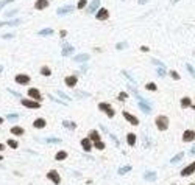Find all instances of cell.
Listing matches in <instances>:
<instances>
[{"instance_id": "obj_18", "label": "cell", "mask_w": 195, "mask_h": 185, "mask_svg": "<svg viewBox=\"0 0 195 185\" xmlns=\"http://www.w3.org/2000/svg\"><path fill=\"white\" fill-rule=\"evenodd\" d=\"M72 51H73L72 45H66V47L62 48V56H69V54H72Z\"/></svg>"}, {"instance_id": "obj_30", "label": "cell", "mask_w": 195, "mask_h": 185, "mask_svg": "<svg viewBox=\"0 0 195 185\" xmlns=\"http://www.w3.org/2000/svg\"><path fill=\"white\" fill-rule=\"evenodd\" d=\"M62 125L66 126V128H69V129H75V128H77V125H75V123H72V122H64Z\"/></svg>"}, {"instance_id": "obj_49", "label": "cell", "mask_w": 195, "mask_h": 185, "mask_svg": "<svg viewBox=\"0 0 195 185\" xmlns=\"http://www.w3.org/2000/svg\"><path fill=\"white\" fill-rule=\"evenodd\" d=\"M0 160H2V156H0Z\"/></svg>"}, {"instance_id": "obj_24", "label": "cell", "mask_w": 195, "mask_h": 185, "mask_svg": "<svg viewBox=\"0 0 195 185\" xmlns=\"http://www.w3.org/2000/svg\"><path fill=\"white\" fill-rule=\"evenodd\" d=\"M49 34H53V30L52 28H45V30H41L39 31V36H49Z\"/></svg>"}, {"instance_id": "obj_44", "label": "cell", "mask_w": 195, "mask_h": 185, "mask_svg": "<svg viewBox=\"0 0 195 185\" xmlns=\"http://www.w3.org/2000/svg\"><path fill=\"white\" fill-rule=\"evenodd\" d=\"M3 150H5V145H3V143H0V151H3Z\"/></svg>"}, {"instance_id": "obj_33", "label": "cell", "mask_w": 195, "mask_h": 185, "mask_svg": "<svg viewBox=\"0 0 195 185\" xmlns=\"http://www.w3.org/2000/svg\"><path fill=\"white\" fill-rule=\"evenodd\" d=\"M8 146H11L13 150H16V148L19 146V145H17V142H16V140H8Z\"/></svg>"}, {"instance_id": "obj_6", "label": "cell", "mask_w": 195, "mask_h": 185, "mask_svg": "<svg viewBox=\"0 0 195 185\" xmlns=\"http://www.w3.org/2000/svg\"><path fill=\"white\" fill-rule=\"evenodd\" d=\"M123 118H125V120H128V122L131 123L133 126H137V125H139V120H137L134 115H131L129 112H126V110H123Z\"/></svg>"}, {"instance_id": "obj_3", "label": "cell", "mask_w": 195, "mask_h": 185, "mask_svg": "<svg viewBox=\"0 0 195 185\" xmlns=\"http://www.w3.org/2000/svg\"><path fill=\"white\" fill-rule=\"evenodd\" d=\"M95 17H97L98 20H106L108 17H109V13H108L106 8H100V10L97 11V14H95Z\"/></svg>"}, {"instance_id": "obj_36", "label": "cell", "mask_w": 195, "mask_h": 185, "mask_svg": "<svg viewBox=\"0 0 195 185\" xmlns=\"http://www.w3.org/2000/svg\"><path fill=\"white\" fill-rule=\"evenodd\" d=\"M126 97H128V95L125 94V92H122V94L119 95V101H125V98H126Z\"/></svg>"}, {"instance_id": "obj_32", "label": "cell", "mask_w": 195, "mask_h": 185, "mask_svg": "<svg viewBox=\"0 0 195 185\" xmlns=\"http://www.w3.org/2000/svg\"><path fill=\"white\" fill-rule=\"evenodd\" d=\"M145 89L147 90H156V84H155V82H148V84L145 86Z\"/></svg>"}, {"instance_id": "obj_8", "label": "cell", "mask_w": 195, "mask_h": 185, "mask_svg": "<svg viewBox=\"0 0 195 185\" xmlns=\"http://www.w3.org/2000/svg\"><path fill=\"white\" fill-rule=\"evenodd\" d=\"M28 95H30L34 101H39V100H41V92H39L38 89H30V90H28Z\"/></svg>"}, {"instance_id": "obj_25", "label": "cell", "mask_w": 195, "mask_h": 185, "mask_svg": "<svg viewBox=\"0 0 195 185\" xmlns=\"http://www.w3.org/2000/svg\"><path fill=\"white\" fill-rule=\"evenodd\" d=\"M41 73H42L44 76H50V75H52V72H50V69H49L47 66H45V67H42V69H41Z\"/></svg>"}, {"instance_id": "obj_41", "label": "cell", "mask_w": 195, "mask_h": 185, "mask_svg": "<svg viewBox=\"0 0 195 185\" xmlns=\"http://www.w3.org/2000/svg\"><path fill=\"white\" fill-rule=\"evenodd\" d=\"M141 51L147 53V51H148V47H145V45H142V47H141Z\"/></svg>"}, {"instance_id": "obj_21", "label": "cell", "mask_w": 195, "mask_h": 185, "mask_svg": "<svg viewBox=\"0 0 195 185\" xmlns=\"http://www.w3.org/2000/svg\"><path fill=\"white\" fill-rule=\"evenodd\" d=\"M66 157H67V153H66V151H59V153H56L55 159H56V160H64Z\"/></svg>"}, {"instance_id": "obj_46", "label": "cell", "mask_w": 195, "mask_h": 185, "mask_svg": "<svg viewBox=\"0 0 195 185\" xmlns=\"http://www.w3.org/2000/svg\"><path fill=\"white\" fill-rule=\"evenodd\" d=\"M2 123H3V118H2V117H0V125H2Z\"/></svg>"}, {"instance_id": "obj_28", "label": "cell", "mask_w": 195, "mask_h": 185, "mask_svg": "<svg viewBox=\"0 0 195 185\" xmlns=\"http://www.w3.org/2000/svg\"><path fill=\"white\" fill-rule=\"evenodd\" d=\"M183 157H184V154H183V153H180V154H176V156L173 157V159H172V163H176V162H180V160L183 159Z\"/></svg>"}, {"instance_id": "obj_43", "label": "cell", "mask_w": 195, "mask_h": 185, "mask_svg": "<svg viewBox=\"0 0 195 185\" xmlns=\"http://www.w3.org/2000/svg\"><path fill=\"white\" fill-rule=\"evenodd\" d=\"M187 70L192 73V75H193V69H192V66H189V64H187Z\"/></svg>"}, {"instance_id": "obj_38", "label": "cell", "mask_w": 195, "mask_h": 185, "mask_svg": "<svg viewBox=\"0 0 195 185\" xmlns=\"http://www.w3.org/2000/svg\"><path fill=\"white\" fill-rule=\"evenodd\" d=\"M170 75H172V78H173V79H180V75H178L176 72H170Z\"/></svg>"}, {"instance_id": "obj_1", "label": "cell", "mask_w": 195, "mask_h": 185, "mask_svg": "<svg viewBox=\"0 0 195 185\" xmlns=\"http://www.w3.org/2000/svg\"><path fill=\"white\" fill-rule=\"evenodd\" d=\"M155 125L158 126V129H159V131H165V129L169 128V118L164 117V115H159V117H156Z\"/></svg>"}, {"instance_id": "obj_29", "label": "cell", "mask_w": 195, "mask_h": 185, "mask_svg": "<svg viewBox=\"0 0 195 185\" xmlns=\"http://www.w3.org/2000/svg\"><path fill=\"white\" fill-rule=\"evenodd\" d=\"M86 5H88V0H80L78 5H77V8H78V10H83V8H85Z\"/></svg>"}, {"instance_id": "obj_12", "label": "cell", "mask_w": 195, "mask_h": 185, "mask_svg": "<svg viewBox=\"0 0 195 185\" xmlns=\"http://www.w3.org/2000/svg\"><path fill=\"white\" fill-rule=\"evenodd\" d=\"M81 146H83V150H85V151H91L92 150V143H91L89 138H83V140H81Z\"/></svg>"}, {"instance_id": "obj_2", "label": "cell", "mask_w": 195, "mask_h": 185, "mask_svg": "<svg viewBox=\"0 0 195 185\" xmlns=\"http://www.w3.org/2000/svg\"><path fill=\"white\" fill-rule=\"evenodd\" d=\"M98 107H100V110H105L106 115H108L109 118H113V117H114V114H116V112H114V109L111 107L108 103H100V104H98Z\"/></svg>"}, {"instance_id": "obj_35", "label": "cell", "mask_w": 195, "mask_h": 185, "mask_svg": "<svg viewBox=\"0 0 195 185\" xmlns=\"http://www.w3.org/2000/svg\"><path fill=\"white\" fill-rule=\"evenodd\" d=\"M11 2H14V0H5V2H0V10L5 6V5H8V3H11Z\"/></svg>"}, {"instance_id": "obj_45", "label": "cell", "mask_w": 195, "mask_h": 185, "mask_svg": "<svg viewBox=\"0 0 195 185\" xmlns=\"http://www.w3.org/2000/svg\"><path fill=\"white\" fill-rule=\"evenodd\" d=\"M139 3H141V5H144V3H147V0H139Z\"/></svg>"}, {"instance_id": "obj_26", "label": "cell", "mask_w": 195, "mask_h": 185, "mask_svg": "<svg viewBox=\"0 0 195 185\" xmlns=\"http://www.w3.org/2000/svg\"><path fill=\"white\" fill-rule=\"evenodd\" d=\"M144 177H145L147 180H156V174H155V173H145Z\"/></svg>"}, {"instance_id": "obj_16", "label": "cell", "mask_w": 195, "mask_h": 185, "mask_svg": "<svg viewBox=\"0 0 195 185\" xmlns=\"http://www.w3.org/2000/svg\"><path fill=\"white\" fill-rule=\"evenodd\" d=\"M24 129L21 128V126H13L11 128V134H14V135H24Z\"/></svg>"}, {"instance_id": "obj_39", "label": "cell", "mask_w": 195, "mask_h": 185, "mask_svg": "<svg viewBox=\"0 0 195 185\" xmlns=\"http://www.w3.org/2000/svg\"><path fill=\"white\" fill-rule=\"evenodd\" d=\"M58 94H59V97H61V98H64V100H70V98H69L67 95H64L62 92H58Z\"/></svg>"}, {"instance_id": "obj_47", "label": "cell", "mask_w": 195, "mask_h": 185, "mask_svg": "<svg viewBox=\"0 0 195 185\" xmlns=\"http://www.w3.org/2000/svg\"><path fill=\"white\" fill-rule=\"evenodd\" d=\"M172 2H173V3H176V2H180V0H172Z\"/></svg>"}, {"instance_id": "obj_4", "label": "cell", "mask_w": 195, "mask_h": 185, "mask_svg": "<svg viewBox=\"0 0 195 185\" xmlns=\"http://www.w3.org/2000/svg\"><path fill=\"white\" fill-rule=\"evenodd\" d=\"M47 177H49V179H50V180H52V182H53L55 185H58V183L61 182V177H59V174H58L56 171H55V170H52V171H50V173L47 174Z\"/></svg>"}, {"instance_id": "obj_17", "label": "cell", "mask_w": 195, "mask_h": 185, "mask_svg": "<svg viewBox=\"0 0 195 185\" xmlns=\"http://www.w3.org/2000/svg\"><path fill=\"white\" fill-rule=\"evenodd\" d=\"M85 61H89V54H78V56H75V62H85Z\"/></svg>"}, {"instance_id": "obj_50", "label": "cell", "mask_w": 195, "mask_h": 185, "mask_svg": "<svg viewBox=\"0 0 195 185\" xmlns=\"http://www.w3.org/2000/svg\"><path fill=\"white\" fill-rule=\"evenodd\" d=\"M190 185H193V183H190Z\"/></svg>"}, {"instance_id": "obj_48", "label": "cell", "mask_w": 195, "mask_h": 185, "mask_svg": "<svg viewBox=\"0 0 195 185\" xmlns=\"http://www.w3.org/2000/svg\"><path fill=\"white\" fill-rule=\"evenodd\" d=\"M2 70H3V69H2V67H0V72H2Z\"/></svg>"}, {"instance_id": "obj_5", "label": "cell", "mask_w": 195, "mask_h": 185, "mask_svg": "<svg viewBox=\"0 0 195 185\" xmlns=\"http://www.w3.org/2000/svg\"><path fill=\"white\" fill-rule=\"evenodd\" d=\"M22 104L25 107H30V109H38L41 106L39 101H33V100H22Z\"/></svg>"}, {"instance_id": "obj_13", "label": "cell", "mask_w": 195, "mask_h": 185, "mask_svg": "<svg viewBox=\"0 0 195 185\" xmlns=\"http://www.w3.org/2000/svg\"><path fill=\"white\" fill-rule=\"evenodd\" d=\"M193 135H195V132L192 131V129H190V131H186L184 135H183V140L184 142H192L193 140Z\"/></svg>"}, {"instance_id": "obj_27", "label": "cell", "mask_w": 195, "mask_h": 185, "mask_svg": "<svg viewBox=\"0 0 195 185\" xmlns=\"http://www.w3.org/2000/svg\"><path fill=\"white\" fill-rule=\"evenodd\" d=\"M128 171H131V166H129V165H126V166H122V168L119 170V174H125V173H128Z\"/></svg>"}, {"instance_id": "obj_22", "label": "cell", "mask_w": 195, "mask_h": 185, "mask_svg": "<svg viewBox=\"0 0 195 185\" xmlns=\"http://www.w3.org/2000/svg\"><path fill=\"white\" fill-rule=\"evenodd\" d=\"M190 104H192V101H190L189 97H184V98L181 100V106H183V107H187V106H190Z\"/></svg>"}, {"instance_id": "obj_20", "label": "cell", "mask_w": 195, "mask_h": 185, "mask_svg": "<svg viewBox=\"0 0 195 185\" xmlns=\"http://www.w3.org/2000/svg\"><path fill=\"white\" fill-rule=\"evenodd\" d=\"M73 10V6H62V8H59V10H58V14H67L69 11H72Z\"/></svg>"}, {"instance_id": "obj_10", "label": "cell", "mask_w": 195, "mask_h": 185, "mask_svg": "<svg viewBox=\"0 0 195 185\" xmlns=\"http://www.w3.org/2000/svg\"><path fill=\"white\" fill-rule=\"evenodd\" d=\"M193 170H195V163H190L187 168H184L181 171V176H184V177H186V176H190V174H193Z\"/></svg>"}, {"instance_id": "obj_7", "label": "cell", "mask_w": 195, "mask_h": 185, "mask_svg": "<svg viewBox=\"0 0 195 185\" xmlns=\"http://www.w3.org/2000/svg\"><path fill=\"white\" fill-rule=\"evenodd\" d=\"M16 82H17V84H28L30 76L28 75H17L16 76Z\"/></svg>"}, {"instance_id": "obj_19", "label": "cell", "mask_w": 195, "mask_h": 185, "mask_svg": "<svg viewBox=\"0 0 195 185\" xmlns=\"http://www.w3.org/2000/svg\"><path fill=\"white\" fill-rule=\"evenodd\" d=\"M89 140H94V142H98L100 140V135L97 131H91L89 132Z\"/></svg>"}, {"instance_id": "obj_14", "label": "cell", "mask_w": 195, "mask_h": 185, "mask_svg": "<svg viewBox=\"0 0 195 185\" xmlns=\"http://www.w3.org/2000/svg\"><path fill=\"white\" fill-rule=\"evenodd\" d=\"M66 84L69 86V87H73L77 84V75H72V76H69V78H66Z\"/></svg>"}, {"instance_id": "obj_31", "label": "cell", "mask_w": 195, "mask_h": 185, "mask_svg": "<svg viewBox=\"0 0 195 185\" xmlns=\"http://www.w3.org/2000/svg\"><path fill=\"white\" fill-rule=\"evenodd\" d=\"M95 148H97V150H100V151H101V150H105V143L98 140V142H95Z\"/></svg>"}, {"instance_id": "obj_9", "label": "cell", "mask_w": 195, "mask_h": 185, "mask_svg": "<svg viewBox=\"0 0 195 185\" xmlns=\"http://www.w3.org/2000/svg\"><path fill=\"white\" fill-rule=\"evenodd\" d=\"M47 6H49V0H38V2L34 3L36 10H45Z\"/></svg>"}, {"instance_id": "obj_42", "label": "cell", "mask_w": 195, "mask_h": 185, "mask_svg": "<svg viewBox=\"0 0 195 185\" xmlns=\"http://www.w3.org/2000/svg\"><path fill=\"white\" fill-rule=\"evenodd\" d=\"M8 118H10V120H16V118H17V114H14V115H13V114L8 115Z\"/></svg>"}, {"instance_id": "obj_11", "label": "cell", "mask_w": 195, "mask_h": 185, "mask_svg": "<svg viewBox=\"0 0 195 185\" xmlns=\"http://www.w3.org/2000/svg\"><path fill=\"white\" fill-rule=\"evenodd\" d=\"M98 6H100V0H92V3L88 8V13H95Z\"/></svg>"}, {"instance_id": "obj_40", "label": "cell", "mask_w": 195, "mask_h": 185, "mask_svg": "<svg viewBox=\"0 0 195 185\" xmlns=\"http://www.w3.org/2000/svg\"><path fill=\"white\" fill-rule=\"evenodd\" d=\"M5 14H6L8 17H11V16H14V14H16V11H13V10H11V11H8V13H5Z\"/></svg>"}, {"instance_id": "obj_37", "label": "cell", "mask_w": 195, "mask_h": 185, "mask_svg": "<svg viewBox=\"0 0 195 185\" xmlns=\"http://www.w3.org/2000/svg\"><path fill=\"white\" fill-rule=\"evenodd\" d=\"M126 45H128L126 42H122V44H119V45H117V50H122V48H125Z\"/></svg>"}, {"instance_id": "obj_15", "label": "cell", "mask_w": 195, "mask_h": 185, "mask_svg": "<svg viewBox=\"0 0 195 185\" xmlns=\"http://www.w3.org/2000/svg\"><path fill=\"white\" fill-rule=\"evenodd\" d=\"M33 126H34L36 129H42V128L45 126V120H44V118H38V120H34Z\"/></svg>"}, {"instance_id": "obj_34", "label": "cell", "mask_w": 195, "mask_h": 185, "mask_svg": "<svg viewBox=\"0 0 195 185\" xmlns=\"http://www.w3.org/2000/svg\"><path fill=\"white\" fill-rule=\"evenodd\" d=\"M158 75H159V76H165V69L159 67V69H158Z\"/></svg>"}, {"instance_id": "obj_23", "label": "cell", "mask_w": 195, "mask_h": 185, "mask_svg": "<svg viewBox=\"0 0 195 185\" xmlns=\"http://www.w3.org/2000/svg\"><path fill=\"white\" fill-rule=\"evenodd\" d=\"M134 143H136V135L134 134H128V145L133 146Z\"/></svg>"}]
</instances>
